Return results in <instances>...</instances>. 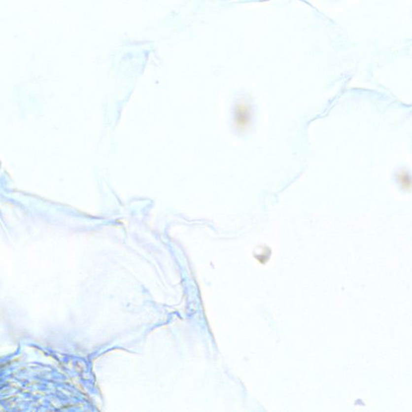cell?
Here are the masks:
<instances>
[{
	"mask_svg": "<svg viewBox=\"0 0 412 412\" xmlns=\"http://www.w3.org/2000/svg\"><path fill=\"white\" fill-rule=\"evenodd\" d=\"M235 120L238 127L241 130L247 127L250 121V107L245 103H239L235 111Z\"/></svg>",
	"mask_w": 412,
	"mask_h": 412,
	"instance_id": "6da1fadb",
	"label": "cell"
}]
</instances>
